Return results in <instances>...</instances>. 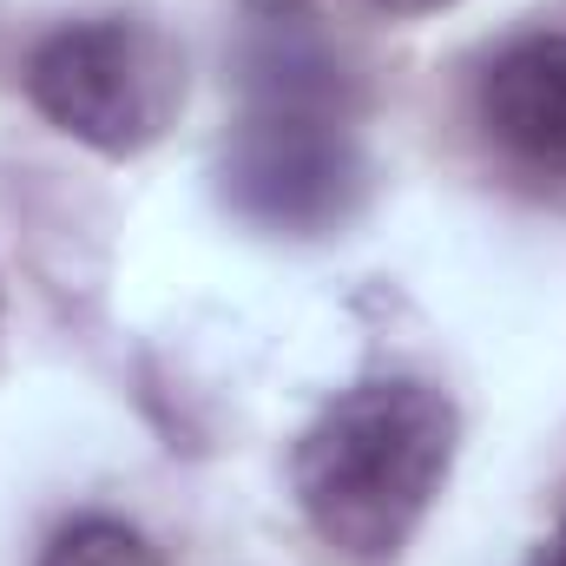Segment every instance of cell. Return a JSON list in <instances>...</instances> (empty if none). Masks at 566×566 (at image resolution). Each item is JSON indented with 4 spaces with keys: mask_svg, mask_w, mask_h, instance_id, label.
I'll return each instance as SVG.
<instances>
[{
    "mask_svg": "<svg viewBox=\"0 0 566 566\" xmlns=\"http://www.w3.org/2000/svg\"><path fill=\"white\" fill-rule=\"evenodd\" d=\"M224 198L238 218L323 238L363 205V139L343 66L303 0H258L244 40V119L224 145Z\"/></svg>",
    "mask_w": 566,
    "mask_h": 566,
    "instance_id": "1",
    "label": "cell"
},
{
    "mask_svg": "<svg viewBox=\"0 0 566 566\" xmlns=\"http://www.w3.org/2000/svg\"><path fill=\"white\" fill-rule=\"evenodd\" d=\"M461 409L422 376H369L296 434L290 488L303 521L349 560H396L441 501Z\"/></svg>",
    "mask_w": 566,
    "mask_h": 566,
    "instance_id": "2",
    "label": "cell"
},
{
    "mask_svg": "<svg viewBox=\"0 0 566 566\" xmlns=\"http://www.w3.org/2000/svg\"><path fill=\"white\" fill-rule=\"evenodd\" d=\"M27 99L106 158H133L171 133L185 106V53L139 13H93L53 27L27 60Z\"/></svg>",
    "mask_w": 566,
    "mask_h": 566,
    "instance_id": "3",
    "label": "cell"
},
{
    "mask_svg": "<svg viewBox=\"0 0 566 566\" xmlns=\"http://www.w3.org/2000/svg\"><path fill=\"white\" fill-rule=\"evenodd\" d=\"M481 119L514 165L566 178V33H527L488 66Z\"/></svg>",
    "mask_w": 566,
    "mask_h": 566,
    "instance_id": "4",
    "label": "cell"
},
{
    "mask_svg": "<svg viewBox=\"0 0 566 566\" xmlns=\"http://www.w3.org/2000/svg\"><path fill=\"white\" fill-rule=\"evenodd\" d=\"M40 566H165V554L145 541L139 527L93 514V521L60 527V534H53V547L40 554Z\"/></svg>",
    "mask_w": 566,
    "mask_h": 566,
    "instance_id": "5",
    "label": "cell"
},
{
    "mask_svg": "<svg viewBox=\"0 0 566 566\" xmlns=\"http://www.w3.org/2000/svg\"><path fill=\"white\" fill-rule=\"evenodd\" d=\"M369 7H382V13H396V20H416V13H441V7H454V0H369Z\"/></svg>",
    "mask_w": 566,
    "mask_h": 566,
    "instance_id": "6",
    "label": "cell"
},
{
    "mask_svg": "<svg viewBox=\"0 0 566 566\" xmlns=\"http://www.w3.org/2000/svg\"><path fill=\"white\" fill-rule=\"evenodd\" d=\"M534 566H566V521L554 527V541H547V547L534 554Z\"/></svg>",
    "mask_w": 566,
    "mask_h": 566,
    "instance_id": "7",
    "label": "cell"
}]
</instances>
